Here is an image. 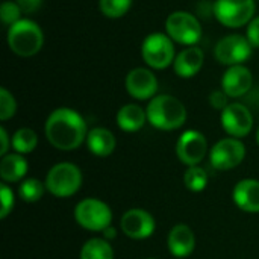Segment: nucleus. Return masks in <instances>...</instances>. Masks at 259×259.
Wrapping results in <instances>:
<instances>
[{
    "instance_id": "1a4fd4ad",
    "label": "nucleus",
    "mask_w": 259,
    "mask_h": 259,
    "mask_svg": "<svg viewBox=\"0 0 259 259\" xmlns=\"http://www.w3.org/2000/svg\"><path fill=\"white\" fill-rule=\"evenodd\" d=\"M165 30L171 39L187 46L196 44L202 36V26L199 20L193 14L184 11H176L167 18Z\"/></svg>"
},
{
    "instance_id": "2eb2a0df",
    "label": "nucleus",
    "mask_w": 259,
    "mask_h": 259,
    "mask_svg": "<svg viewBox=\"0 0 259 259\" xmlns=\"http://www.w3.org/2000/svg\"><path fill=\"white\" fill-rule=\"evenodd\" d=\"M252 85H253V76L250 70L244 65L229 67L228 71L223 74V80H222L223 91L232 99L243 97L244 94H247Z\"/></svg>"
},
{
    "instance_id": "b1692460",
    "label": "nucleus",
    "mask_w": 259,
    "mask_h": 259,
    "mask_svg": "<svg viewBox=\"0 0 259 259\" xmlns=\"http://www.w3.org/2000/svg\"><path fill=\"white\" fill-rule=\"evenodd\" d=\"M46 191H47L46 184L38 181V179H33V178L24 179L18 187L20 199L27 202V203H35V202L41 200Z\"/></svg>"
},
{
    "instance_id": "bb28decb",
    "label": "nucleus",
    "mask_w": 259,
    "mask_h": 259,
    "mask_svg": "<svg viewBox=\"0 0 259 259\" xmlns=\"http://www.w3.org/2000/svg\"><path fill=\"white\" fill-rule=\"evenodd\" d=\"M15 111H17V102L14 96L6 88H2L0 90V120L2 121L9 120L11 117L15 115Z\"/></svg>"
},
{
    "instance_id": "aec40b11",
    "label": "nucleus",
    "mask_w": 259,
    "mask_h": 259,
    "mask_svg": "<svg viewBox=\"0 0 259 259\" xmlns=\"http://www.w3.org/2000/svg\"><path fill=\"white\" fill-rule=\"evenodd\" d=\"M27 170H29V164H27V159L24 158V155H20L15 152V153H8V155L2 156L0 178L5 184L23 181L24 176L27 175Z\"/></svg>"
},
{
    "instance_id": "f704fd0d",
    "label": "nucleus",
    "mask_w": 259,
    "mask_h": 259,
    "mask_svg": "<svg viewBox=\"0 0 259 259\" xmlns=\"http://www.w3.org/2000/svg\"><path fill=\"white\" fill-rule=\"evenodd\" d=\"M256 141H258V144H259V129H258V132H256Z\"/></svg>"
},
{
    "instance_id": "7c9ffc66",
    "label": "nucleus",
    "mask_w": 259,
    "mask_h": 259,
    "mask_svg": "<svg viewBox=\"0 0 259 259\" xmlns=\"http://www.w3.org/2000/svg\"><path fill=\"white\" fill-rule=\"evenodd\" d=\"M247 39L253 47H259V17L253 18L247 27Z\"/></svg>"
},
{
    "instance_id": "4468645a",
    "label": "nucleus",
    "mask_w": 259,
    "mask_h": 259,
    "mask_svg": "<svg viewBox=\"0 0 259 259\" xmlns=\"http://www.w3.org/2000/svg\"><path fill=\"white\" fill-rule=\"evenodd\" d=\"M126 90L127 93L138 100L153 99L158 91V79L147 68H134L129 71L126 77Z\"/></svg>"
},
{
    "instance_id": "393cba45",
    "label": "nucleus",
    "mask_w": 259,
    "mask_h": 259,
    "mask_svg": "<svg viewBox=\"0 0 259 259\" xmlns=\"http://www.w3.org/2000/svg\"><path fill=\"white\" fill-rule=\"evenodd\" d=\"M184 184L190 191L202 193L208 187V175L199 165L188 167L184 173Z\"/></svg>"
},
{
    "instance_id": "f257e3e1",
    "label": "nucleus",
    "mask_w": 259,
    "mask_h": 259,
    "mask_svg": "<svg viewBox=\"0 0 259 259\" xmlns=\"http://www.w3.org/2000/svg\"><path fill=\"white\" fill-rule=\"evenodd\" d=\"M44 134L55 149L70 152L79 149L87 141L88 129L79 112L70 108H58L47 117Z\"/></svg>"
},
{
    "instance_id": "473e14b6",
    "label": "nucleus",
    "mask_w": 259,
    "mask_h": 259,
    "mask_svg": "<svg viewBox=\"0 0 259 259\" xmlns=\"http://www.w3.org/2000/svg\"><path fill=\"white\" fill-rule=\"evenodd\" d=\"M0 141H2L0 155L5 156V155H8V150H9V137H8V132L5 127H0Z\"/></svg>"
},
{
    "instance_id": "a211bd4d",
    "label": "nucleus",
    "mask_w": 259,
    "mask_h": 259,
    "mask_svg": "<svg viewBox=\"0 0 259 259\" xmlns=\"http://www.w3.org/2000/svg\"><path fill=\"white\" fill-rule=\"evenodd\" d=\"M117 141L114 134L105 127H94L88 132L87 147L88 150L99 158H106L115 150Z\"/></svg>"
},
{
    "instance_id": "5701e85b",
    "label": "nucleus",
    "mask_w": 259,
    "mask_h": 259,
    "mask_svg": "<svg viewBox=\"0 0 259 259\" xmlns=\"http://www.w3.org/2000/svg\"><path fill=\"white\" fill-rule=\"evenodd\" d=\"M11 144H12L14 150L20 155L32 153L35 150V147L38 146V135L30 127H21L14 134Z\"/></svg>"
},
{
    "instance_id": "6e6552de",
    "label": "nucleus",
    "mask_w": 259,
    "mask_h": 259,
    "mask_svg": "<svg viewBox=\"0 0 259 259\" xmlns=\"http://www.w3.org/2000/svg\"><path fill=\"white\" fill-rule=\"evenodd\" d=\"M246 158V146L238 138H223L209 150V162L215 170L226 171L238 167Z\"/></svg>"
},
{
    "instance_id": "6ab92c4d",
    "label": "nucleus",
    "mask_w": 259,
    "mask_h": 259,
    "mask_svg": "<svg viewBox=\"0 0 259 259\" xmlns=\"http://www.w3.org/2000/svg\"><path fill=\"white\" fill-rule=\"evenodd\" d=\"M173 65L178 76L193 77L203 65V52L199 47H188L176 56Z\"/></svg>"
},
{
    "instance_id": "72a5a7b5",
    "label": "nucleus",
    "mask_w": 259,
    "mask_h": 259,
    "mask_svg": "<svg viewBox=\"0 0 259 259\" xmlns=\"http://www.w3.org/2000/svg\"><path fill=\"white\" fill-rule=\"evenodd\" d=\"M103 235H105V240H114L115 235H117V231H115V229L112 228V225H111L108 229L103 231Z\"/></svg>"
},
{
    "instance_id": "4be33fe9",
    "label": "nucleus",
    "mask_w": 259,
    "mask_h": 259,
    "mask_svg": "<svg viewBox=\"0 0 259 259\" xmlns=\"http://www.w3.org/2000/svg\"><path fill=\"white\" fill-rule=\"evenodd\" d=\"M79 259H114V250L108 240L91 238L82 246Z\"/></svg>"
},
{
    "instance_id": "423d86ee",
    "label": "nucleus",
    "mask_w": 259,
    "mask_h": 259,
    "mask_svg": "<svg viewBox=\"0 0 259 259\" xmlns=\"http://www.w3.org/2000/svg\"><path fill=\"white\" fill-rule=\"evenodd\" d=\"M141 55L144 62L156 70L167 68L171 62H175V46L171 38L165 33H150L141 47Z\"/></svg>"
},
{
    "instance_id": "f3484780",
    "label": "nucleus",
    "mask_w": 259,
    "mask_h": 259,
    "mask_svg": "<svg viewBox=\"0 0 259 259\" xmlns=\"http://www.w3.org/2000/svg\"><path fill=\"white\" fill-rule=\"evenodd\" d=\"M232 199L235 205L250 214L259 212V181L255 179H243L240 181L232 191Z\"/></svg>"
},
{
    "instance_id": "2f4dec72",
    "label": "nucleus",
    "mask_w": 259,
    "mask_h": 259,
    "mask_svg": "<svg viewBox=\"0 0 259 259\" xmlns=\"http://www.w3.org/2000/svg\"><path fill=\"white\" fill-rule=\"evenodd\" d=\"M15 3L20 6V9L24 14H33L36 9H39L42 0H17Z\"/></svg>"
},
{
    "instance_id": "f8f14e48",
    "label": "nucleus",
    "mask_w": 259,
    "mask_h": 259,
    "mask_svg": "<svg viewBox=\"0 0 259 259\" xmlns=\"http://www.w3.org/2000/svg\"><path fill=\"white\" fill-rule=\"evenodd\" d=\"M123 234L131 240H146L153 235L156 223L153 215L141 208L127 209L120 220Z\"/></svg>"
},
{
    "instance_id": "9b49d317",
    "label": "nucleus",
    "mask_w": 259,
    "mask_h": 259,
    "mask_svg": "<svg viewBox=\"0 0 259 259\" xmlns=\"http://www.w3.org/2000/svg\"><path fill=\"white\" fill-rule=\"evenodd\" d=\"M176 155L187 167L199 165L208 155V141L199 131L184 132L176 144Z\"/></svg>"
},
{
    "instance_id": "412c9836",
    "label": "nucleus",
    "mask_w": 259,
    "mask_h": 259,
    "mask_svg": "<svg viewBox=\"0 0 259 259\" xmlns=\"http://www.w3.org/2000/svg\"><path fill=\"white\" fill-rule=\"evenodd\" d=\"M146 120L147 112L135 103L124 105L117 112V126L124 132H138L146 124Z\"/></svg>"
},
{
    "instance_id": "20e7f679",
    "label": "nucleus",
    "mask_w": 259,
    "mask_h": 259,
    "mask_svg": "<svg viewBox=\"0 0 259 259\" xmlns=\"http://www.w3.org/2000/svg\"><path fill=\"white\" fill-rule=\"evenodd\" d=\"M44 184L52 196L67 199L82 187V171L73 162H59L49 170Z\"/></svg>"
},
{
    "instance_id": "7ed1b4c3",
    "label": "nucleus",
    "mask_w": 259,
    "mask_h": 259,
    "mask_svg": "<svg viewBox=\"0 0 259 259\" xmlns=\"http://www.w3.org/2000/svg\"><path fill=\"white\" fill-rule=\"evenodd\" d=\"M44 42L41 27L32 20L21 18L15 24H12L8 30V44L9 49L23 58H29L36 55Z\"/></svg>"
},
{
    "instance_id": "39448f33",
    "label": "nucleus",
    "mask_w": 259,
    "mask_h": 259,
    "mask_svg": "<svg viewBox=\"0 0 259 259\" xmlns=\"http://www.w3.org/2000/svg\"><path fill=\"white\" fill-rule=\"evenodd\" d=\"M76 223L91 232H103L112 225V209L100 199L88 197L74 208Z\"/></svg>"
},
{
    "instance_id": "ddd939ff",
    "label": "nucleus",
    "mask_w": 259,
    "mask_h": 259,
    "mask_svg": "<svg viewBox=\"0 0 259 259\" xmlns=\"http://www.w3.org/2000/svg\"><path fill=\"white\" fill-rule=\"evenodd\" d=\"M222 126L232 138H244L252 132L253 115L243 103H229L222 111Z\"/></svg>"
},
{
    "instance_id": "9d476101",
    "label": "nucleus",
    "mask_w": 259,
    "mask_h": 259,
    "mask_svg": "<svg viewBox=\"0 0 259 259\" xmlns=\"http://www.w3.org/2000/svg\"><path fill=\"white\" fill-rule=\"evenodd\" d=\"M252 49L253 46L250 44L247 36L234 33L219 41V44L214 49V55L220 64L234 67V65H243V62H246L250 58Z\"/></svg>"
},
{
    "instance_id": "0eeeda50",
    "label": "nucleus",
    "mask_w": 259,
    "mask_h": 259,
    "mask_svg": "<svg viewBox=\"0 0 259 259\" xmlns=\"http://www.w3.org/2000/svg\"><path fill=\"white\" fill-rule=\"evenodd\" d=\"M255 8V0H217L212 11L223 26L241 27L253 20Z\"/></svg>"
},
{
    "instance_id": "cd10ccee",
    "label": "nucleus",
    "mask_w": 259,
    "mask_h": 259,
    "mask_svg": "<svg viewBox=\"0 0 259 259\" xmlns=\"http://www.w3.org/2000/svg\"><path fill=\"white\" fill-rule=\"evenodd\" d=\"M21 9L17 3L14 2H3L2 8H0V18H2V23L5 26H12L15 24L17 21H20V15H21Z\"/></svg>"
},
{
    "instance_id": "c9c22d12",
    "label": "nucleus",
    "mask_w": 259,
    "mask_h": 259,
    "mask_svg": "<svg viewBox=\"0 0 259 259\" xmlns=\"http://www.w3.org/2000/svg\"><path fill=\"white\" fill-rule=\"evenodd\" d=\"M147 259H156V258H147Z\"/></svg>"
},
{
    "instance_id": "c85d7f7f",
    "label": "nucleus",
    "mask_w": 259,
    "mask_h": 259,
    "mask_svg": "<svg viewBox=\"0 0 259 259\" xmlns=\"http://www.w3.org/2000/svg\"><path fill=\"white\" fill-rule=\"evenodd\" d=\"M0 199H2V211H0V219H6L15 205V199H14V191L5 184H0Z\"/></svg>"
},
{
    "instance_id": "c756f323",
    "label": "nucleus",
    "mask_w": 259,
    "mask_h": 259,
    "mask_svg": "<svg viewBox=\"0 0 259 259\" xmlns=\"http://www.w3.org/2000/svg\"><path fill=\"white\" fill-rule=\"evenodd\" d=\"M209 103H211V106L214 108V109H220V111H223V109H226L228 106H229V96L222 90H215V91H212L211 93V96H209Z\"/></svg>"
},
{
    "instance_id": "f03ea898",
    "label": "nucleus",
    "mask_w": 259,
    "mask_h": 259,
    "mask_svg": "<svg viewBox=\"0 0 259 259\" xmlns=\"http://www.w3.org/2000/svg\"><path fill=\"white\" fill-rule=\"evenodd\" d=\"M147 121L159 131H176L187 121L184 103L168 94L155 96L147 105Z\"/></svg>"
},
{
    "instance_id": "dca6fc26",
    "label": "nucleus",
    "mask_w": 259,
    "mask_h": 259,
    "mask_svg": "<svg viewBox=\"0 0 259 259\" xmlns=\"http://www.w3.org/2000/svg\"><path fill=\"white\" fill-rule=\"evenodd\" d=\"M168 252L175 258H187L196 249V235L187 225H176L171 228L167 237Z\"/></svg>"
},
{
    "instance_id": "a878e982",
    "label": "nucleus",
    "mask_w": 259,
    "mask_h": 259,
    "mask_svg": "<svg viewBox=\"0 0 259 259\" xmlns=\"http://www.w3.org/2000/svg\"><path fill=\"white\" fill-rule=\"evenodd\" d=\"M132 5V0H100L102 12L109 18L123 17Z\"/></svg>"
}]
</instances>
